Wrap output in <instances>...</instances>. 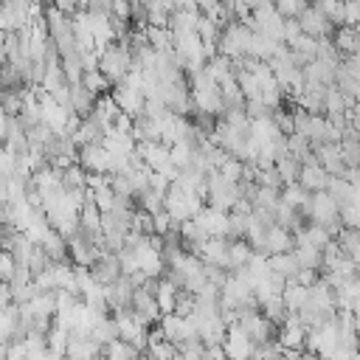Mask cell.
Returning a JSON list of instances; mask_svg holds the SVG:
<instances>
[{
	"label": "cell",
	"instance_id": "6da1fadb",
	"mask_svg": "<svg viewBox=\"0 0 360 360\" xmlns=\"http://www.w3.org/2000/svg\"><path fill=\"white\" fill-rule=\"evenodd\" d=\"M250 45H253V31L245 22H231L219 34V53L233 59V62L250 56Z\"/></svg>",
	"mask_w": 360,
	"mask_h": 360
},
{
	"label": "cell",
	"instance_id": "7a4b0ae2",
	"mask_svg": "<svg viewBox=\"0 0 360 360\" xmlns=\"http://www.w3.org/2000/svg\"><path fill=\"white\" fill-rule=\"evenodd\" d=\"M298 22H301V31H304L307 37H315V39H326L329 34H335L332 20H329L318 6H309V8L298 17Z\"/></svg>",
	"mask_w": 360,
	"mask_h": 360
},
{
	"label": "cell",
	"instance_id": "3957f363",
	"mask_svg": "<svg viewBox=\"0 0 360 360\" xmlns=\"http://www.w3.org/2000/svg\"><path fill=\"white\" fill-rule=\"evenodd\" d=\"M82 166H87L93 174L110 172V152H107V146H104V143L82 146Z\"/></svg>",
	"mask_w": 360,
	"mask_h": 360
},
{
	"label": "cell",
	"instance_id": "277c9868",
	"mask_svg": "<svg viewBox=\"0 0 360 360\" xmlns=\"http://www.w3.org/2000/svg\"><path fill=\"white\" fill-rule=\"evenodd\" d=\"M301 186L307 188V191H326V186H329V180H332V174L315 160V163H304V169H301Z\"/></svg>",
	"mask_w": 360,
	"mask_h": 360
},
{
	"label": "cell",
	"instance_id": "5b68a950",
	"mask_svg": "<svg viewBox=\"0 0 360 360\" xmlns=\"http://www.w3.org/2000/svg\"><path fill=\"white\" fill-rule=\"evenodd\" d=\"M264 248H267L270 253H290V248H292V239H290V233H287L281 225H273V228L267 231Z\"/></svg>",
	"mask_w": 360,
	"mask_h": 360
},
{
	"label": "cell",
	"instance_id": "8992f818",
	"mask_svg": "<svg viewBox=\"0 0 360 360\" xmlns=\"http://www.w3.org/2000/svg\"><path fill=\"white\" fill-rule=\"evenodd\" d=\"M301 169H304V166H298V158H292V155H281V158L276 160V172H278L281 183H287V186H292V183L301 177Z\"/></svg>",
	"mask_w": 360,
	"mask_h": 360
},
{
	"label": "cell",
	"instance_id": "52a82bcc",
	"mask_svg": "<svg viewBox=\"0 0 360 360\" xmlns=\"http://www.w3.org/2000/svg\"><path fill=\"white\" fill-rule=\"evenodd\" d=\"M39 248H45V253H48L51 259H65V242H62V233L48 231V236L39 242Z\"/></svg>",
	"mask_w": 360,
	"mask_h": 360
},
{
	"label": "cell",
	"instance_id": "ba28073f",
	"mask_svg": "<svg viewBox=\"0 0 360 360\" xmlns=\"http://www.w3.org/2000/svg\"><path fill=\"white\" fill-rule=\"evenodd\" d=\"M301 34H304V31H301V22H298V20H284V42L292 45Z\"/></svg>",
	"mask_w": 360,
	"mask_h": 360
},
{
	"label": "cell",
	"instance_id": "9c48e42d",
	"mask_svg": "<svg viewBox=\"0 0 360 360\" xmlns=\"http://www.w3.org/2000/svg\"><path fill=\"white\" fill-rule=\"evenodd\" d=\"M51 6H56L62 14L73 17V14H76V6H79V0H51Z\"/></svg>",
	"mask_w": 360,
	"mask_h": 360
}]
</instances>
